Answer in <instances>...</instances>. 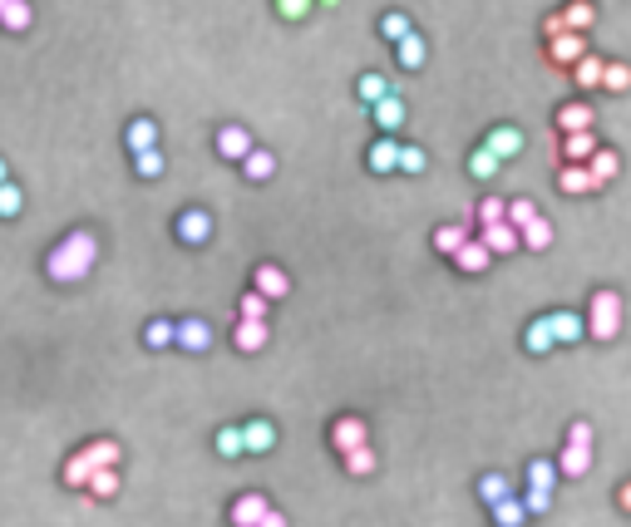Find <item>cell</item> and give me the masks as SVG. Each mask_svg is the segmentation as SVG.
Instances as JSON below:
<instances>
[{"instance_id":"49","label":"cell","mask_w":631,"mask_h":527,"mask_svg":"<svg viewBox=\"0 0 631 527\" xmlns=\"http://www.w3.org/2000/svg\"><path fill=\"white\" fill-rule=\"evenodd\" d=\"M133 173H139V178H163L168 173V158L163 153H139V158H133Z\"/></svg>"},{"instance_id":"48","label":"cell","mask_w":631,"mask_h":527,"mask_svg":"<svg viewBox=\"0 0 631 527\" xmlns=\"http://www.w3.org/2000/svg\"><path fill=\"white\" fill-rule=\"evenodd\" d=\"M346 473H350V478H370V473H375V449L366 444V449L346 453Z\"/></svg>"},{"instance_id":"53","label":"cell","mask_w":631,"mask_h":527,"mask_svg":"<svg viewBox=\"0 0 631 527\" xmlns=\"http://www.w3.org/2000/svg\"><path fill=\"white\" fill-rule=\"evenodd\" d=\"M567 444H573V449H592V424H573V429H567Z\"/></svg>"},{"instance_id":"15","label":"cell","mask_w":631,"mask_h":527,"mask_svg":"<svg viewBox=\"0 0 631 527\" xmlns=\"http://www.w3.org/2000/svg\"><path fill=\"white\" fill-rule=\"evenodd\" d=\"M124 143H129V153L139 158V153H153L158 149V119H133V124L124 129Z\"/></svg>"},{"instance_id":"9","label":"cell","mask_w":631,"mask_h":527,"mask_svg":"<svg viewBox=\"0 0 631 527\" xmlns=\"http://www.w3.org/2000/svg\"><path fill=\"white\" fill-rule=\"evenodd\" d=\"M548 59L557 69H573L577 59H587V35H557V40H548Z\"/></svg>"},{"instance_id":"8","label":"cell","mask_w":631,"mask_h":527,"mask_svg":"<svg viewBox=\"0 0 631 527\" xmlns=\"http://www.w3.org/2000/svg\"><path fill=\"white\" fill-rule=\"evenodd\" d=\"M208 346H212V326L202 321V315H188V321H178L173 350H192V355H202Z\"/></svg>"},{"instance_id":"24","label":"cell","mask_w":631,"mask_h":527,"mask_svg":"<svg viewBox=\"0 0 631 527\" xmlns=\"http://www.w3.org/2000/svg\"><path fill=\"white\" fill-rule=\"evenodd\" d=\"M523 350H528V355H548V350H557L548 315H538V321H528V330H523Z\"/></svg>"},{"instance_id":"4","label":"cell","mask_w":631,"mask_h":527,"mask_svg":"<svg viewBox=\"0 0 631 527\" xmlns=\"http://www.w3.org/2000/svg\"><path fill=\"white\" fill-rule=\"evenodd\" d=\"M252 291H257L262 301H272V305H276V301H286V296H291V276H286L276 262H262L257 272H252Z\"/></svg>"},{"instance_id":"35","label":"cell","mask_w":631,"mask_h":527,"mask_svg":"<svg viewBox=\"0 0 631 527\" xmlns=\"http://www.w3.org/2000/svg\"><path fill=\"white\" fill-rule=\"evenodd\" d=\"M587 469H592V449H573V444H567L563 459H557V473H563V478H582Z\"/></svg>"},{"instance_id":"3","label":"cell","mask_w":631,"mask_h":527,"mask_svg":"<svg viewBox=\"0 0 631 527\" xmlns=\"http://www.w3.org/2000/svg\"><path fill=\"white\" fill-rule=\"evenodd\" d=\"M370 444V429H366V419H360V414H341V419L331 424V449L341 453H356V449H366Z\"/></svg>"},{"instance_id":"23","label":"cell","mask_w":631,"mask_h":527,"mask_svg":"<svg viewBox=\"0 0 631 527\" xmlns=\"http://www.w3.org/2000/svg\"><path fill=\"white\" fill-rule=\"evenodd\" d=\"M79 453L94 463V473H99V469H119V459H124V449H119L114 439H94V444H84Z\"/></svg>"},{"instance_id":"52","label":"cell","mask_w":631,"mask_h":527,"mask_svg":"<svg viewBox=\"0 0 631 527\" xmlns=\"http://www.w3.org/2000/svg\"><path fill=\"white\" fill-rule=\"evenodd\" d=\"M523 508H528V518H538V512L553 508V493H538V488H528V493H523Z\"/></svg>"},{"instance_id":"55","label":"cell","mask_w":631,"mask_h":527,"mask_svg":"<svg viewBox=\"0 0 631 527\" xmlns=\"http://www.w3.org/2000/svg\"><path fill=\"white\" fill-rule=\"evenodd\" d=\"M257 527H286V512H276V508H266V518Z\"/></svg>"},{"instance_id":"25","label":"cell","mask_w":631,"mask_h":527,"mask_svg":"<svg viewBox=\"0 0 631 527\" xmlns=\"http://www.w3.org/2000/svg\"><path fill=\"white\" fill-rule=\"evenodd\" d=\"M587 173H592V182H597V192H602L606 182L622 173V158H616L612 149H597V153H592V163H587Z\"/></svg>"},{"instance_id":"12","label":"cell","mask_w":631,"mask_h":527,"mask_svg":"<svg viewBox=\"0 0 631 527\" xmlns=\"http://www.w3.org/2000/svg\"><path fill=\"white\" fill-rule=\"evenodd\" d=\"M266 340H272V326H266V321H237V326H233V346H237L242 355L266 350Z\"/></svg>"},{"instance_id":"31","label":"cell","mask_w":631,"mask_h":527,"mask_svg":"<svg viewBox=\"0 0 631 527\" xmlns=\"http://www.w3.org/2000/svg\"><path fill=\"white\" fill-rule=\"evenodd\" d=\"M493 527H523L528 522V508H523V498H503V502H493Z\"/></svg>"},{"instance_id":"27","label":"cell","mask_w":631,"mask_h":527,"mask_svg":"<svg viewBox=\"0 0 631 527\" xmlns=\"http://www.w3.org/2000/svg\"><path fill=\"white\" fill-rule=\"evenodd\" d=\"M395 59H399V69H409V75H415V69L424 65V59H429V45H424V35L415 30L405 45H395Z\"/></svg>"},{"instance_id":"40","label":"cell","mask_w":631,"mask_h":527,"mask_svg":"<svg viewBox=\"0 0 631 527\" xmlns=\"http://www.w3.org/2000/svg\"><path fill=\"white\" fill-rule=\"evenodd\" d=\"M592 20H597V10H592L587 0H577V5H567V10H563V26H567V35L592 30Z\"/></svg>"},{"instance_id":"5","label":"cell","mask_w":631,"mask_h":527,"mask_svg":"<svg viewBox=\"0 0 631 527\" xmlns=\"http://www.w3.org/2000/svg\"><path fill=\"white\" fill-rule=\"evenodd\" d=\"M173 232H178L183 247H208V242H212V217L202 212V207H188V212H178Z\"/></svg>"},{"instance_id":"30","label":"cell","mask_w":631,"mask_h":527,"mask_svg":"<svg viewBox=\"0 0 631 527\" xmlns=\"http://www.w3.org/2000/svg\"><path fill=\"white\" fill-rule=\"evenodd\" d=\"M464 168H469V178H473V182H493V178H499V168H503V163H499V158H493L489 149H473Z\"/></svg>"},{"instance_id":"34","label":"cell","mask_w":631,"mask_h":527,"mask_svg":"<svg viewBox=\"0 0 631 527\" xmlns=\"http://www.w3.org/2000/svg\"><path fill=\"white\" fill-rule=\"evenodd\" d=\"M212 449L222 453V459H242V453H247V444H242V424H222V429H217Z\"/></svg>"},{"instance_id":"21","label":"cell","mask_w":631,"mask_h":527,"mask_svg":"<svg viewBox=\"0 0 631 527\" xmlns=\"http://www.w3.org/2000/svg\"><path fill=\"white\" fill-rule=\"evenodd\" d=\"M454 266H459V272H469V276H479V272H489V266H493V256H489V247H483L479 237H469L464 252L454 256Z\"/></svg>"},{"instance_id":"20","label":"cell","mask_w":631,"mask_h":527,"mask_svg":"<svg viewBox=\"0 0 631 527\" xmlns=\"http://www.w3.org/2000/svg\"><path fill=\"white\" fill-rule=\"evenodd\" d=\"M469 237H473V232L464 222H444V227H434V252H440V256H459Z\"/></svg>"},{"instance_id":"26","label":"cell","mask_w":631,"mask_h":527,"mask_svg":"<svg viewBox=\"0 0 631 527\" xmlns=\"http://www.w3.org/2000/svg\"><path fill=\"white\" fill-rule=\"evenodd\" d=\"M592 153H597V133H573V139H563V158H567V163L587 168Z\"/></svg>"},{"instance_id":"16","label":"cell","mask_w":631,"mask_h":527,"mask_svg":"<svg viewBox=\"0 0 631 527\" xmlns=\"http://www.w3.org/2000/svg\"><path fill=\"white\" fill-rule=\"evenodd\" d=\"M366 168L370 173H399V143L395 139H375L370 149H366Z\"/></svg>"},{"instance_id":"13","label":"cell","mask_w":631,"mask_h":527,"mask_svg":"<svg viewBox=\"0 0 631 527\" xmlns=\"http://www.w3.org/2000/svg\"><path fill=\"white\" fill-rule=\"evenodd\" d=\"M473 237H479L483 247H489V256H513L518 247H523V237H518V232L508 227V222H499V227H483V232H473Z\"/></svg>"},{"instance_id":"14","label":"cell","mask_w":631,"mask_h":527,"mask_svg":"<svg viewBox=\"0 0 631 527\" xmlns=\"http://www.w3.org/2000/svg\"><path fill=\"white\" fill-rule=\"evenodd\" d=\"M370 119L375 124H380V139H395L399 129H405V99H399V94H390V99H380L370 108Z\"/></svg>"},{"instance_id":"45","label":"cell","mask_w":631,"mask_h":527,"mask_svg":"<svg viewBox=\"0 0 631 527\" xmlns=\"http://www.w3.org/2000/svg\"><path fill=\"white\" fill-rule=\"evenodd\" d=\"M266 315H272V301H262L257 291H247L237 301V321H266Z\"/></svg>"},{"instance_id":"46","label":"cell","mask_w":631,"mask_h":527,"mask_svg":"<svg viewBox=\"0 0 631 527\" xmlns=\"http://www.w3.org/2000/svg\"><path fill=\"white\" fill-rule=\"evenodd\" d=\"M26 212V192L16 188V182H5L0 188V222H10V217H20Z\"/></svg>"},{"instance_id":"56","label":"cell","mask_w":631,"mask_h":527,"mask_svg":"<svg viewBox=\"0 0 631 527\" xmlns=\"http://www.w3.org/2000/svg\"><path fill=\"white\" fill-rule=\"evenodd\" d=\"M616 502H622V508L631 512V483H622V493H616Z\"/></svg>"},{"instance_id":"28","label":"cell","mask_w":631,"mask_h":527,"mask_svg":"<svg viewBox=\"0 0 631 527\" xmlns=\"http://www.w3.org/2000/svg\"><path fill=\"white\" fill-rule=\"evenodd\" d=\"M356 94H360V104H380V99H390V94H395V84L390 79H385V75H360L356 79Z\"/></svg>"},{"instance_id":"50","label":"cell","mask_w":631,"mask_h":527,"mask_svg":"<svg viewBox=\"0 0 631 527\" xmlns=\"http://www.w3.org/2000/svg\"><path fill=\"white\" fill-rule=\"evenodd\" d=\"M503 217H508V202H503V198H483V202H479V232H483V227H499Z\"/></svg>"},{"instance_id":"10","label":"cell","mask_w":631,"mask_h":527,"mask_svg":"<svg viewBox=\"0 0 631 527\" xmlns=\"http://www.w3.org/2000/svg\"><path fill=\"white\" fill-rule=\"evenodd\" d=\"M548 326H553L557 346H577L587 336V315H577V311H548Z\"/></svg>"},{"instance_id":"22","label":"cell","mask_w":631,"mask_h":527,"mask_svg":"<svg viewBox=\"0 0 631 527\" xmlns=\"http://www.w3.org/2000/svg\"><path fill=\"white\" fill-rule=\"evenodd\" d=\"M30 20H35L30 0H0V26H5L10 35H26Z\"/></svg>"},{"instance_id":"36","label":"cell","mask_w":631,"mask_h":527,"mask_svg":"<svg viewBox=\"0 0 631 527\" xmlns=\"http://www.w3.org/2000/svg\"><path fill=\"white\" fill-rule=\"evenodd\" d=\"M59 478H65V488H89L94 463L84 459V453H69V459H65V473H59Z\"/></svg>"},{"instance_id":"38","label":"cell","mask_w":631,"mask_h":527,"mask_svg":"<svg viewBox=\"0 0 631 527\" xmlns=\"http://www.w3.org/2000/svg\"><path fill=\"white\" fill-rule=\"evenodd\" d=\"M479 498H483V502H489V508H493V502L513 498V483H508L503 473H483V478H479Z\"/></svg>"},{"instance_id":"44","label":"cell","mask_w":631,"mask_h":527,"mask_svg":"<svg viewBox=\"0 0 631 527\" xmlns=\"http://www.w3.org/2000/svg\"><path fill=\"white\" fill-rule=\"evenodd\" d=\"M424 168H429V153L419 149V143H399V173H424Z\"/></svg>"},{"instance_id":"47","label":"cell","mask_w":631,"mask_h":527,"mask_svg":"<svg viewBox=\"0 0 631 527\" xmlns=\"http://www.w3.org/2000/svg\"><path fill=\"white\" fill-rule=\"evenodd\" d=\"M84 493L89 498H114L119 493V469H99L89 478V488H84Z\"/></svg>"},{"instance_id":"43","label":"cell","mask_w":631,"mask_h":527,"mask_svg":"<svg viewBox=\"0 0 631 527\" xmlns=\"http://www.w3.org/2000/svg\"><path fill=\"white\" fill-rule=\"evenodd\" d=\"M538 217H543V212H538V207H533L528 198H513V202H508V217H503V222L513 227V232H523L528 222H538Z\"/></svg>"},{"instance_id":"39","label":"cell","mask_w":631,"mask_h":527,"mask_svg":"<svg viewBox=\"0 0 631 527\" xmlns=\"http://www.w3.org/2000/svg\"><path fill=\"white\" fill-rule=\"evenodd\" d=\"M528 488H538V493H553V488H557V463L533 459V463H528Z\"/></svg>"},{"instance_id":"51","label":"cell","mask_w":631,"mask_h":527,"mask_svg":"<svg viewBox=\"0 0 631 527\" xmlns=\"http://www.w3.org/2000/svg\"><path fill=\"white\" fill-rule=\"evenodd\" d=\"M311 0H282V5H276V16H282V20H306L311 16Z\"/></svg>"},{"instance_id":"7","label":"cell","mask_w":631,"mask_h":527,"mask_svg":"<svg viewBox=\"0 0 631 527\" xmlns=\"http://www.w3.org/2000/svg\"><path fill=\"white\" fill-rule=\"evenodd\" d=\"M479 149H489L499 163H508V158H518L523 153V129H513V124H499V129H489L483 133V143Z\"/></svg>"},{"instance_id":"42","label":"cell","mask_w":631,"mask_h":527,"mask_svg":"<svg viewBox=\"0 0 631 527\" xmlns=\"http://www.w3.org/2000/svg\"><path fill=\"white\" fill-rule=\"evenodd\" d=\"M602 89H606V94H626V89H631V65L612 59V65L602 69Z\"/></svg>"},{"instance_id":"1","label":"cell","mask_w":631,"mask_h":527,"mask_svg":"<svg viewBox=\"0 0 631 527\" xmlns=\"http://www.w3.org/2000/svg\"><path fill=\"white\" fill-rule=\"evenodd\" d=\"M94 262H99V237L75 227L45 252V276H50L55 286H79V281L94 272Z\"/></svg>"},{"instance_id":"19","label":"cell","mask_w":631,"mask_h":527,"mask_svg":"<svg viewBox=\"0 0 631 527\" xmlns=\"http://www.w3.org/2000/svg\"><path fill=\"white\" fill-rule=\"evenodd\" d=\"M557 188L567 192V198H587V192H597V182H592L587 168H577V163H563L557 168Z\"/></svg>"},{"instance_id":"18","label":"cell","mask_w":631,"mask_h":527,"mask_svg":"<svg viewBox=\"0 0 631 527\" xmlns=\"http://www.w3.org/2000/svg\"><path fill=\"white\" fill-rule=\"evenodd\" d=\"M242 444H247V453H272L276 449V424L272 419H247L242 424Z\"/></svg>"},{"instance_id":"37","label":"cell","mask_w":631,"mask_h":527,"mask_svg":"<svg viewBox=\"0 0 631 527\" xmlns=\"http://www.w3.org/2000/svg\"><path fill=\"white\" fill-rule=\"evenodd\" d=\"M242 173H247L252 182H266L276 173V153H266V149H252L247 153V163H242Z\"/></svg>"},{"instance_id":"54","label":"cell","mask_w":631,"mask_h":527,"mask_svg":"<svg viewBox=\"0 0 631 527\" xmlns=\"http://www.w3.org/2000/svg\"><path fill=\"white\" fill-rule=\"evenodd\" d=\"M543 35H548V40H557V35H567L563 16H548V20H543Z\"/></svg>"},{"instance_id":"11","label":"cell","mask_w":631,"mask_h":527,"mask_svg":"<svg viewBox=\"0 0 631 527\" xmlns=\"http://www.w3.org/2000/svg\"><path fill=\"white\" fill-rule=\"evenodd\" d=\"M266 508H272V502H266L262 493H242L233 508H227V522H233V527H257L266 518Z\"/></svg>"},{"instance_id":"33","label":"cell","mask_w":631,"mask_h":527,"mask_svg":"<svg viewBox=\"0 0 631 527\" xmlns=\"http://www.w3.org/2000/svg\"><path fill=\"white\" fill-rule=\"evenodd\" d=\"M173 336H178V321H149L143 326V346L149 350H173Z\"/></svg>"},{"instance_id":"17","label":"cell","mask_w":631,"mask_h":527,"mask_svg":"<svg viewBox=\"0 0 631 527\" xmlns=\"http://www.w3.org/2000/svg\"><path fill=\"white\" fill-rule=\"evenodd\" d=\"M553 124H557L563 139H573V133H592V108L587 104H563L553 114Z\"/></svg>"},{"instance_id":"41","label":"cell","mask_w":631,"mask_h":527,"mask_svg":"<svg viewBox=\"0 0 631 527\" xmlns=\"http://www.w3.org/2000/svg\"><path fill=\"white\" fill-rule=\"evenodd\" d=\"M518 237H523V247H533V252H548L553 247V222H548V217H538V222H528Z\"/></svg>"},{"instance_id":"2","label":"cell","mask_w":631,"mask_h":527,"mask_svg":"<svg viewBox=\"0 0 631 527\" xmlns=\"http://www.w3.org/2000/svg\"><path fill=\"white\" fill-rule=\"evenodd\" d=\"M616 330H622V296L616 291H592L587 301V336L592 340H616Z\"/></svg>"},{"instance_id":"57","label":"cell","mask_w":631,"mask_h":527,"mask_svg":"<svg viewBox=\"0 0 631 527\" xmlns=\"http://www.w3.org/2000/svg\"><path fill=\"white\" fill-rule=\"evenodd\" d=\"M5 182H10V168H5V158H0V188H5Z\"/></svg>"},{"instance_id":"32","label":"cell","mask_w":631,"mask_h":527,"mask_svg":"<svg viewBox=\"0 0 631 527\" xmlns=\"http://www.w3.org/2000/svg\"><path fill=\"white\" fill-rule=\"evenodd\" d=\"M602 69H606V59H597V55L577 59V65H573V79H577V89H602Z\"/></svg>"},{"instance_id":"29","label":"cell","mask_w":631,"mask_h":527,"mask_svg":"<svg viewBox=\"0 0 631 527\" xmlns=\"http://www.w3.org/2000/svg\"><path fill=\"white\" fill-rule=\"evenodd\" d=\"M380 35H385L390 45H405L409 35H415V26H409L405 10H385V16H380Z\"/></svg>"},{"instance_id":"6","label":"cell","mask_w":631,"mask_h":527,"mask_svg":"<svg viewBox=\"0 0 631 527\" xmlns=\"http://www.w3.org/2000/svg\"><path fill=\"white\" fill-rule=\"evenodd\" d=\"M252 149H257V143H252V133L242 124H222V129H217V158H227V163H247Z\"/></svg>"}]
</instances>
